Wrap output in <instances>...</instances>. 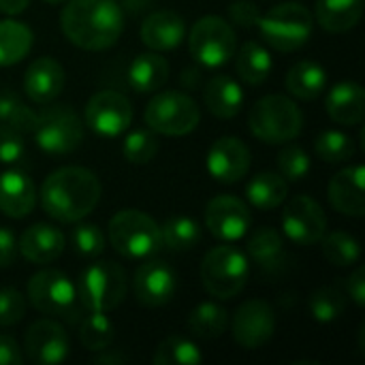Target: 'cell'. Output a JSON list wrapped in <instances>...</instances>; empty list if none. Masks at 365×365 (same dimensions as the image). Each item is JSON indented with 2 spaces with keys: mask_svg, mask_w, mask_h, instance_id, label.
Masks as SVG:
<instances>
[{
  "mask_svg": "<svg viewBox=\"0 0 365 365\" xmlns=\"http://www.w3.org/2000/svg\"><path fill=\"white\" fill-rule=\"evenodd\" d=\"M205 105L220 120L235 118L244 107V90L233 77L216 75L205 88Z\"/></svg>",
  "mask_w": 365,
  "mask_h": 365,
  "instance_id": "cell-27",
  "label": "cell"
},
{
  "mask_svg": "<svg viewBox=\"0 0 365 365\" xmlns=\"http://www.w3.org/2000/svg\"><path fill=\"white\" fill-rule=\"evenodd\" d=\"M188 49L199 64L207 68H218L235 56L237 36L233 26L225 17L205 15L192 26L188 34Z\"/></svg>",
  "mask_w": 365,
  "mask_h": 365,
  "instance_id": "cell-10",
  "label": "cell"
},
{
  "mask_svg": "<svg viewBox=\"0 0 365 365\" xmlns=\"http://www.w3.org/2000/svg\"><path fill=\"white\" fill-rule=\"evenodd\" d=\"M250 265L246 255L235 246H216L201 261V282L216 299L237 297L248 282Z\"/></svg>",
  "mask_w": 365,
  "mask_h": 365,
  "instance_id": "cell-6",
  "label": "cell"
},
{
  "mask_svg": "<svg viewBox=\"0 0 365 365\" xmlns=\"http://www.w3.org/2000/svg\"><path fill=\"white\" fill-rule=\"evenodd\" d=\"M36 205V188L32 180L15 169L0 173V212L9 218H26Z\"/></svg>",
  "mask_w": 365,
  "mask_h": 365,
  "instance_id": "cell-21",
  "label": "cell"
},
{
  "mask_svg": "<svg viewBox=\"0 0 365 365\" xmlns=\"http://www.w3.org/2000/svg\"><path fill=\"white\" fill-rule=\"evenodd\" d=\"M15 252H17V244L13 233L0 227V269L9 267L15 261Z\"/></svg>",
  "mask_w": 365,
  "mask_h": 365,
  "instance_id": "cell-49",
  "label": "cell"
},
{
  "mask_svg": "<svg viewBox=\"0 0 365 365\" xmlns=\"http://www.w3.org/2000/svg\"><path fill=\"white\" fill-rule=\"evenodd\" d=\"M346 291H349V297H351L359 308H364V304H365V269L364 267H357V269L351 274V278H349V282H346Z\"/></svg>",
  "mask_w": 365,
  "mask_h": 365,
  "instance_id": "cell-48",
  "label": "cell"
},
{
  "mask_svg": "<svg viewBox=\"0 0 365 365\" xmlns=\"http://www.w3.org/2000/svg\"><path fill=\"white\" fill-rule=\"evenodd\" d=\"M36 145L47 154H68L83 141L81 118L68 105H51L36 113L32 128Z\"/></svg>",
  "mask_w": 365,
  "mask_h": 365,
  "instance_id": "cell-11",
  "label": "cell"
},
{
  "mask_svg": "<svg viewBox=\"0 0 365 365\" xmlns=\"http://www.w3.org/2000/svg\"><path fill=\"white\" fill-rule=\"evenodd\" d=\"M60 24L73 45L86 51H103L120 38L124 11L118 0H68Z\"/></svg>",
  "mask_w": 365,
  "mask_h": 365,
  "instance_id": "cell-1",
  "label": "cell"
},
{
  "mask_svg": "<svg viewBox=\"0 0 365 365\" xmlns=\"http://www.w3.org/2000/svg\"><path fill=\"white\" fill-rule=\"evenodd\" d=\"M19 252L34 265H45L56 261L64 252V235L60 229L47 222L32 225L19 237Z\"/></svg>",
  "mask_w": 365,
  "mask_h": 365,
  "instance_id": "cell-23",
  "label": "cell"
},
{
  "mask_svg": "<svg viewBox=\"0 0 365 365\" xmlns=\"http://www.w3.org/2000/svg\"><path fill=\"white\" fill-rule=\"evenodd\" d=\"M141 41L154 51H169L180 47L186 36V24L175 11H156L141 24Z\"/></svg>",
  "mask_w": 365,
  "mask_h": 365,
  "instance_id": "cell-22",
  "label": "cell"
},
{
  "mask_svg": "<svg viewBox=\"0 0 365 365\" xmlns=\"http://www.w3.org/2000/svg\"><path fill=\"white\" fill-rule=\"evenodd\" d=\"M250 133L265 143H289L304 126V115L297 103L282 94H267L255 103L248 113Z\"/></svg>",
  "mask_w": 365,
  "mask_h": 365,
  "instance_id": "cell-4",
  "label": "cell"
},
{
  "mask_svg": "<svg viewBox=\"0 0 365 365\" xmlns=\"http://www.w3.org/2000/svg\"><path fill=\"white\" fill-rule=\"evenodd\" d=\"M231 331L242 349L255 351L267 344L276 331V312L263 299H250L242 304L231 321Z\"/></svg>",
  "mask_w": 365,
  "mask_h": 365,
  "instance_id": "cell-14",
  "label": "cell"
},
{
  "mask_svg": "<svg viewBox=\"0 0 365 365\" xmlns=\"http://www.w3.org/2000/svg\"><path fill=\"white\" fill-rule=\"evenodd\" d=\"M229 327V314L222 306L214 302H203L199 304L190 317H188V329L192 336L203 338V340H216L220 338Z\"/></svg>",
  "mask_w": 365,
  "mask_h": 365,
  "instance_id": "cell-33",
  "label": "cell"
},
{
  "mask_svg": "<svg viewBox=\"0 0 365 365\" xmlns=\"http://www.w3.org/2000/svg\"><path fill=\"white\" fill-rule=\"evenodd\" d=\"M47 4H60V2H66V0H45Z\"/></svg>",
  "mask_w": 365,
  "mask_h": 365,
  "instance_id": "cell-51",
  "label": "cell"
},
{
  "mask_svg": "<svg viewBox=\"0 0 365 365\" xmlns=\"http://www.w3.org/2000/svg\"><path fill=\"white\" fill-rule=\"evenodd\" d=\"M86 126L101 137L122 135L133 120L130 101L113 90H101L86 103Z\"/></svg>",
  "mask_w": 365,
  "mask_h": 365,
  "instance_id": "cell-12",
  "label": "cell"
},
{
  "mask_svg": "<svg viewBox=\"0 0 365 365\" xmlns=\"http://www.w3.org/2000/svg\"><path fill=\"white\" fill-rule=\"evenodd\" d=\"M152 361L154 365H199L203 361V355L192 340L184 336H171L158 344Z\"/></svg>",
  "mask_w": 365,
  "mask_h": 365,
  "instance_id": "cell-35",
  "label": "cell"
},
{
  "mask_svg": "<svg viewBox=\"0 0 365 365\" xmlns=\"http://www.w3.org/2000/svg\"><path fill=\"white\" fill-rule=\"evenodd\" d=\"M205 227L220 242H237L250 229L248 205L231 195L214 197L205 205Z\"/></svg>",
  "mask_w": 365,
  "mask_h": 365,
  "instance_id": "cell-16",
  "label": "cell"
},
{
  "mask_svg": "<svg viewBox=\"0 0 365 365\" xmlns=\"http://www.w3.org/2000/svg\"><path fill=\"white\" fill-rule=\"evenodd\" d=\"M289 195V184L280 173H257L246 186V199L257 210H274Z\"/></svg>",
  "mask_w": 365,
  "mask_h": 365,
  "instance_id": "cell-31",
  "label": "cell"
},
{
  "mask_svg": "<svg viewBox=\"0 0 365 365\" xmlns=\"http://www.w3.org/2000/svg\"><path fill=\"white\" fill-rule=\"evenodd\" d=\"M24 349L32 364L56 365L68 357V336L56 321H36L24 336Z\"/></svg>",
  "mask_w": 365,
  "mask_h": 365,
  "instance_id": "cell-17",
  "label": "cell"
},
{
  "mask_svg": "<svg viewBox=\"0 0 365 365\" xmlns=\"http://www.w3.org/2000/svg\"><path fill=\"white\" fill-rule=\"evenodd\" d=\"M207 171L220 184H235L250 169V150L237 137H220L207 152Z\"/></svg>",
  "mask_w": 365,
  "mask_h": 365,
  "instance_id": "cell-18",
  "label": "cell"
},
{
  "mask_svg": "<svg viewBox=\"0 0 365 365\" xmlns=\"http://www.w3.org/2000/svg\"><path fill=\"white\" fill-rule=\"evenodd\" d=\"M71 242L81 257H98L105 250V233L96 225H77L71 233Z\"/></svg>",
  "mask_w": 365,
  "mask_h": 365,
  "instance_id": "cell-43",
  "label": "cell"
},
{
  "mask_svg": "<svg viewBox=\"0 0 365 365\" xmlns=\"http://www.w3.org/2000/svg\"><path fill=\"white\" fill-rule=\"evenodd\" d=\"M28 299L47 317H58L73 323L81 319L83 306L77 287L58 269H43L34 274L28 282Z\"/></svg>",
  "mask_w": 365,
  "mask_h": 365,
  "instance_id": "cell-7",
  "label": "cell"
},
{
  "mask_svg": "<svg viewBox=\"0 0 365 365\" xmlns=\"http://www.w3.org/2000/svg\"><path fill=\"white\" fill-rule=\"evenodd\" d=\"M364 178L365 169L361 165L346 167L338 171L329 186H327V197L334 205L336 212L351 216V218H361L365 214V197H364Z\"/></svg>",
  "mask_w": 365,
  "mask_h": 365,
  "instance_id": "cell-19",
  "label": "cell"
},
{
  "mask_svg": "<svg viewBox=\"0 0 365 365\" xmlns=\"http://www.w3.org/2000/svg\"><path fill=\"white\" fill-rule=\"evenodd\" d=\"M321 240H323V257L336 267H351L361 259L359 242L344 231H334L329 235H323Z\"/></svg>",
  "mask_w": 365,
  "mask_h": 365,
  "instance_id": "cell-37",
  "label": "cell"
},
{
  "mask_svg": "<svg viewBox=\"0 0 365 365\" xmlns=\"http://www.w3.org/2000/svg\"><path fill=\"white\" fill-rule=\"evenodd\" d=\"M169 79V64L158 53H141L128 66V86L139 94L156 92Z\"/></svg>",
  "mask_w": 365,
  "mask_h": 365,
  "instance_id": "cell-28",
  "label": "cell"
},
{
  "mask_svg": "<svg viewBox=\"0 0 365 365\" xmlns=\"http://www.w3.org/2000/svg\"><path fill=\"white\" fill-rule=\"evenodd\" d=\"M32 30L17 19H0V66L17 64L32 49Z\"/></svg>",
  "mask_w": 365,
  "mask_h": 365,
  "instance_id": "cell-30",
  "label": "cell"
},
{
  "mask_svg": "<svg viewBox=\"0 0 365 365\" xmlns=\"http://www.w3.org/2000/svg\"><path fill=\"white\" fill-rule=\"evenodd\" d=\"M364 15V0H319L314 17L327 32L342 34L353 30Z\"/></svg>",
  "mask_w": 365,
  "mask_h": 365,
  "instance_id": "cell-25",
  "label": "cell"
},
{
  "mask_svg": "<svg viewBox=\"0 0 365 365\" xmlns=\"http://www.w3.org/2000/svg\"><path fill=\"white\" fill-rule=\"evenodd\" d=\"M314 152L323 163H346L355 156V141L342 130H325L319 135Z\"/></svg>",
  "mask_w": 365,
  "mask_h": 365,
  "instance_id": "cell-38",
  "label": "cell"
},
{
  "mask_svg": "<svg viewBox=\"0 0 365 365\" xmlns=\"http://www.w3.org/2000/svg\"><path fill=\"white\" fill-rule=\"evenodd\" d=\"M199 107L197 103L182 92L167 90L156 94L143 113V120L152 133L167 137H182L197 128L199 124Z\"/></svg>",
  "mask_w": 365,
  "mask_h": 365,
  "instance_id": "cell-9",
  "label": "cell"
},
{
  "mask_svg": "<svg viewBox=\"0 0 365 365\" xmlns=\"http://www.w3.org/2000/svg\"><path fill=\"white\" fill-rule=\"evenodd\" d=\"M101 201L98 178L83 167H62L49 173L41 186V205L58 222L83 220Z\"/></svg>",
  "mask_w": 365,
  "mask_h": 365,
  "instance_id": "cell-2",
  "label": "cell"
},
{
  "mask_svg": "<svg viewBox=\"0 0 365 365\" xmlns=\"http://www.w3.org/2000/svg\"><path fill=\"white\" fill-rule=\"evenodd\" d=\"M111 248L133 261H141L160 250V227L139 210H120L109 220Z\"/></svg>",
  "mask_w": 365,
  "mask_h": 365,
  "instance_id": "cell-5",
  "label": "cell"
},
{
  "mask_svg": "<svg viewBox=\"0 0 365 365\" xmlns=\"http://www.w3.org/2000/svg\"><path fill=\"white\" fill-rule=\"evenodd\" d=\"M201 240L199 222L188 216H173L160 229V242L173 252H186Z\"/></svg>",
  "mask_w": 365,
  "mask_h": 365,
  "instance_id": "cell-34",
  "label": "cell"
},
{
  "mask_svg": "<svg viewBox=\"0 0 365 365\" xmlns=\"http://www.w3.org/2000/svg\"><path fill=\"white\" fill-rule=\"evenodd\" d=\"M229 17H231L233 24H237L242 28H252V26H257L261 13H259V9H257L255 2L237 0V2H233L229 6Z\"/></svg>",
  "mask_w": 365,
  "mask_h": 365,
  "instance_id": "cell-46",
  "label": "cell"
},
{
  "mask_svg": "<svg viewBox=\"0 0 365 365\" xmlns=\"http://www.w3.org/2000/svg\"><path fill=\"white\" fill-rule=\"evenodd\" d=\"M246 250H248L250 259L267 274L280 272V267L287 263V250H284L282 235L272 227L257 229L250 235Z\"/></svg>",
  "mask_w": 365,
  "mask_h": 365,
  "instance_id": "cell-26",
  "label": "cell"
},
{
  "mask_svg": "<svg viewBox=\"0 0 365 365\" xmlns=\"http://www.w3.org/2000/svg\"><path fill=\"white\" fill-rule=\"evenodd\" d=\"M327 115L344 126L361 124L365 115V94L364 88L355 81H342L334 86L325 98Z\"/></svg>",
  "mask_w": 365,
  "mask_h": 365,
  "instance_id": "cell-24",
  "label": "cell"
},
{
  "mask_svg": "<svg viewBox=\"0 0 365 365\" xmlns=\"http://www.w3.org/2000/svg\"><path fill=\"white\" fill-rule=\"evenodd\" d=\"M308 308H310L312 319H317L319 323H331L344 314L346 299L336 287H323L312 293Z\"/></svg>",
  "mask_w": 365,
  "mask_h": 365,
  "instance_id": "cell-40",
  "label": "cell"
},
{
  "mask_svg": "<svg viewBox=\"0 0 365 365\" xmlns=\"http://www.w3.org/2000/svg\"><path fill=\"white\" fill-rule=\"evenodd\" d=\"M26 156V143L21 139V133L0 124V163L2 165H17Z\"/></svg>",
  "mask_w": 365,
  "mask_h": 365,
  "instance_id": "cell-44",
  "label": "cell"
},
{
  "mask_svg": "<svg viewBox=\"0 0 365 365\" xmlns=\"http://www.w3.org/2000/svg\"><path fill=\"white\" fill-rule=\"evenodd\" d=\"M28 4H30V0H0V13L19 15L21 11H26Z\"/></svg>",
  "mask_w": 365,
  "mask_h": 365,
  "instance_id": "cell-50",
  "label": "cell"
},
{
  "mask_svg": "<svg viewBox=\"0 0 365 365\" xmlns=\"http://www.w3.org/2000/svg\"><path fill=\"white\" fill-rule=\"evenodd\" d=\"M36 113L24 105L11 90H0V124H6L19 133H32Z\"/></svg>",
  "mask_w": 365,
  "mask_h": 365,
  "instance_id": "cell-39",
  "label": "cell"
},
{
  "mask_svg": "<svg viewBox=\"0 0 365 365\" xmlns=\"http://www.w3.org/2000/svg\"><path fill=\"white\" fill-rule=\"evenodd\" d=\"M327 229V216L319 201L299 195L291 199L282 212V231L297 246H312L321 242Z\"/></svg>",
  "mask_w": 365,
  "mask_h": 365,
  "instance_id": "cell-13",
  "label": "cell"
},
{
  "mask_svg": "<svg viewBox=\"0 0 365 365\" xmlns=\"http://www.w3.org/2000/svg\"><path fill=\"white\" fill-rule=\"evenodd\" d=\"M133 291L137 302L148 308L167 306L178 291V274L167 261L160 259L143 261L135 272Z\"/></svg>",
  "mask_w": 365,
  "mask_h": 365,
  "instance_id": "cell-15",
  "label": "cell"
},
{
  "mask_svg": "<svg viewBox=\"0 0 365 365\" xmlns=\"http://www.w3.org/2000/svg\"><path fill=\"white\" fill-rule=\"evenodd\" d=\"M75 287L81 306L88 312H111L124 299L126 276L120 265L111 261H98L81 272Z\"/></svg>",
  "mask_w": 365,
  "mask_h": 365,
  "instance_id": "cell-8",
  "label": "cell"
},
{
  "mask_svg": "<svg viewBox=\"0 0 365 365\" xmlns=\"http://www.w3.org/2000/svg\"><path fill=\"white\" fill-rule=\"evenodd\" d=\"M235 68H237V75L246 83L261 86L263 81H267V77L272 73V56L261 43L250 41V43L242 45V49L237 53Z\"/></svg>",
  "mask_w": 365,
  "mask_h": 365,
  "instance_id": "cell-32",
  "label": "cell"
},
{
  "mask_svg": "<svg viewBox=\"0 0 365 365\" xmlns=\"http://www.w3.org/2000/svg\"><path fill=\"white\" fill-rule=\"evenodd\" d=\"M64 88V68L58 60L45 56L34 60L24 75V90L36 105H47L58 98Z\"/></svg>",
  "mask_w": 365,
  "mask_h": 365,
  "instance_id": "cell-20",
  "label": "cell"
},
{
  "mask_svg": "<svg viewBox=\"0 0 365 365\" xmlns=\"http://www.w3.org/2000/svg\"><path fill=\"white\" fill-rule=\"evenodd\" d=\"M327 88V73L319 62L302 60L287 73V90L302 101H314Z\"/></svg>",
  "mask_w": 365,
  "mask_h": 365,
  "instance_id": "cell-29",
  "label": "cell"
},
{
  "mask_svg": "<svg viewBox=\"0 0 365 365\" xmlns=\"http://www.w3.org/2000/svg\"><path fill=\"white\" fill-rule=\"evenodd\" d=\"M257 28L269 47L291 53L310 41L314 30V15L302 2H282L261 15Z\"/></svg>",
  "mask_w": 365,
  "mask_h": 365,
  "instance_id": "cell-3",
  "label": "cell"
},
{
  "mask_svg": "<svg viewBox=\"0 0 365 365\" xmlns=\"http://www.w3.org/2000/svg\"><path fill=\"white\" fill-rule=\"evenodd\" d=\"M122 152L126 156L128 163L133 165H145L150 163L156 152H158V141L154 137L152 130H143V128H137V130H130L124 139V145H122Z\"/></svg>",
  "mask_w": 365,
  "mask_h": 365,
  "instance_id": "cell-41",
  "label": "cell"
},
{
  "mask_svg": "<svg viewBox=\"0 0 365 365\" xmlns=\"http://www.w3.org/2000/svg\"><path fill=\"white\" fill-rule=\"evenodd\" d=\"M24 359L17 342L6 336V334H0V365H19Z\"/></svg>",
  "mask_w": 365,
  "mask_h": 365,
  "instance_id": "cell-47",
  "label": "cell"
},
{
  "mask_svg": "<svg viewBox=\"0 0 365 365\" xmlns=\"http://www.w3.org/2000/svg\"><path fill=\"white\" fill-rule=\"evenodd\" d=\"M278 173L287 182H299L310 173V156L302 145L289 143L278 154Z\"/></svg>",
  "mask_w": 365,
  "mask_h": 365,
  "instance_id": "cell-42",
  "label": "cell"
},
{
  "mask_svg": "<svg viewBox=\"0 0 365 365\" xmlns=\"http://www.w3.org/2000/svg\"><path fill=\"white\" fill-rule=\"evenodd\" d=\"M26 314V299L17 289H0V325L11 327Z\"/></svg>",
  "mask_w": 365,
  "mask_h": 365,
  "instance_id": "cell-45",
  "label": "cell"
},
{
  "mask_svg": "<svg viewBox=\"0 0 365 365\" xmlns=\"http://www.w3.org/2000/svg\"><path fill=\"white\" fill-rule=\"evenodd\" d=\"M79 340L88 351H107L113 342V323L107 312H88L79 319Z\"/></svg>",
  "mask_w": 365,
  "mask_h": 365,
  "instance_id": "cell-36",
  "label": "cell"
}]
</instances>
